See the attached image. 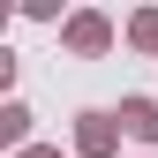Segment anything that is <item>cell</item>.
<instances>
[{"label": "cell", "mask_w": 158, "mask_h": 158, "mask_svg": "<svg viewBox=\"0 0 158 158\" xmlns=\"http://www.w3.org/2000/svg\"><path fill=\"white\" fill-rule=\"evenodd\" d=\"M75 158H121V113H106V106L75 113Z\"/></svg>", "instance_id": "obj_1"}, {"label": "cell", "mask_w": 158, "mask_h": 158, "mask_svg": "<svg viewBox=\"0 0 158 158\" xmlns=\"http://www.w3.org/2000/svg\"><path fill=\"white\" fill-rule=\"evenodd\" d=\"M60 45L75 53V60H98V53H113V15H98V8H75L68 23H60Z\"/></svg>", "instance_id": "obj_2"}, {"label": "cell", "mask_w": 158, "mask_h": 158, "mask_svg": "<svg viewBox=\"0 0 158 158\" xmlns=\"http://www.w3.org/2000/svg\"><path fill=\"white\" fill-rule=\"evenodd\" d=\"M121 135H135L158 158V98H121Z\"/></svg>", "instance_id": "obj_3"}, {"label": "cell", "mask_w": 158, "mask_h": 158, "mask_svg": "<svg viewBox=\"0 0 158 158\" xmlns=\"http://www.w3.org/2000/svg\"><path fill=\"white\" fill-rule=\"evenodd\" d=\"M0 143H8V158L30 151V106H23V98H8V106H0Z\"/></svg>", "instance_id": "obj_4"}, {"label": "cell", "mask_w": 158, "mask_h": 158, "mask_svg": "<svg viewBox=\"0 0 158 158\" xmlns=\"http://www.w3.org/2000/svg\"><path fill=\"white\" fill-rule=\"evenodd\" d=\"M128 45L135 53H158V8H135L128 15Z\"/></svg>", "instance_id": "obj_5"}, {"label": "cell", "mask_w": 158, "mask_h": 158, "mask_svg": "<svg viewBox=\"0 0 158 158\" xmlns=\"http://www.w3.org/2000/svg\"><path fill=\"white\" fill-rule=\"evenodd\" d=\"M15 158H60V143H30V151H15Z\"/></svg>", "instance_id": "obj_6"}]
</instances>
